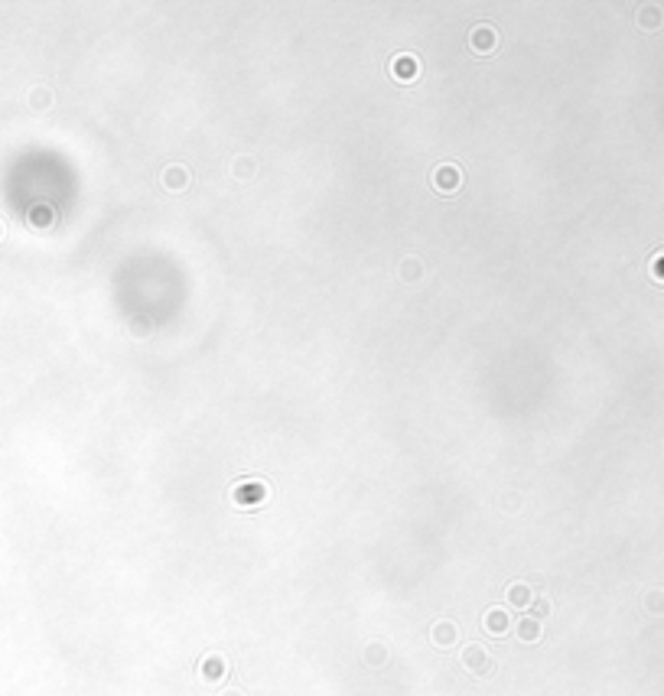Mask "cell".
Listing matches in <instances>:
<instances>
[{"mask_svg": "<svg viewBox=\"0 0 664 696\" xmlns=\"http://www.w3.org/2000/svg\"><path fill=\"white\" fill-rule=\"evenodd\" d=\"M430 182H433V189H439V193H456L460 182H462V170L460 166H453V163H443V166L433 170Z\"/></svg>", "mask_w": 664, "mask_h": 696, "instance_id": "6da1fadb", "label": "cell"}, {"mask_svg": "<svg viewBox=\"0 0 664 696\" xmlns=\"http://www.w3.org/2000/svg\"><path fill=\"white\" fill-rule=\"evenodd\" d=\"M391 75H394L397 82H414V78L420 75V59L414 53H397L394 59H391Z\"/></svg>", "mask_w": 664, "mask_h": 696, "instance_id": "7a4b0ae2", "label": "cell"}, {"mask_svg": "<svg viewBox=\"0 0 664 696\" xmlns=\"http://www.w3.org/2000/svg\"><path fill=\"white\" fill-rule=\"evenodd\" d=\"M469 43L475 53H492L495 46H498V33H495L492 23H475L469 33Z\"/></svg>", "mask_w": 664, "mask_h": 696, "instance_id": "3957f363", "label": "cell"}, {"mask_svg": "<svg viewBox=\"0 0 664 696\" xmlns=\"http://www.w3.org/2000/svg\"><path fill=\"white\" fill-rule=\"evenodd\" d=\"M163 186H166L170 193L186 189V186H189V172H186V166H166V172H163Z\"/></svg>", "mask_w": 664, "mask_h": 696, "instance_id": "277c9868", "label": "cell"}, {"mask_svg": "<svg viewBox=\"0 0 664 696\" xmlns=\"http://www.w3.org/2000/svg\"><path fill=\"white\" fill-rule=\"evenodd\" d=\"M264 498V485L261 482H245L235 488V501L238 504H251V501H261Z\"/></svg>", "mask_w": 664, "mask_h": 696, "instance_id": "5b68a950", "label": "cell"}, {"mask_svg": "<svg viewBox=\"0 0 664 696\" xmlns=\"http://www.w3.org/2000/svg\"><path fill=\"white\" fill-rule=\"evenodd\" d=\"M466 661L472 664V670H475V674H485V670H489V657H485L479 648H466Z\"/></svg>", "mask_w": 664, "mask_h": 696, "instance_id": "8992f818", "label": "cell"}, {"mask_svg": "<svg viewBox=\"0 0 664 696\" xmlns=\"http://www.w3.org/2000/svg\"><path fill=\"white\" fill-rule=\"evenodd\" d=\"M33 225H40V228L53 225V208H49V205H36V208H33Z\"/></svg>", "mask_w": 664, "mask_h": 696, "instance_id": "52a82bcc", "label": "cell"}, {"mask_svg": "<svg viewBox=\"0 0 664 696\" xmlns=\"http://www.w3.org/2000/svg\"><path fill=\"white\" fill-rule=\"evenodd\" d=\"M518 634H521V638H525V641H534L537 634H541V625H537L534 618H525V621H521V625H518Z\"/></svg>", "mask_w": 664, "mask_h": 696, "instance_id": "ba28073f", "label": "cell"}, {"mask_svg": "<svg viewBox=\"0 0 664 696\" xmlns=\"http://www.w3.org/2000/svg\"><path fill=\"white\" fill-rule=\"evenodd\" d=\"M485 628H492V632H505V615L498 609L495 612H489L485 615Z\"/></svg>", "mask_w": 664, "mask_h": 696, "instance_id": "9c48e42d", "label": "cell"}, {"mask_svg": "<svg viewBox=\"0 0 664 696\" xmlns=\"http://www.w3.org/2000/svg\"><path fill=\"white\" fill-rule=\"evenodd\" d=\"M401 277H404V280H417L420 277V264H417V260H404V264H401Z\"/></svg>", "mask_w": 664, "mask_h": 696, "instance_id": "30bf717a", "label": "cell"}, {"mask_svg": "<svg viewBox=\"0 0 664 696\" xmlns=\"http://www.w3.org/2000/svg\"><path fill=\"white\" fill-rule=\"evenodd\" d=\"M508 599H512L514 605H525V602H527V586H521V582H518V586H512V589H508Z\"/></svg>", "mask_w": 664, "mask_h": 696, "instance_id": "8fae6325", "label": "cell"}, {"mask_svg": "<svg viewBox=\"0 0 664 696\" xmlns=\"http://www.w3.org/2000/svg\"><path fill=\"white\" fill-rule=\"evenodd\" d=\"M251 172H254V163L251 160H235V176L238 179H247Z\"/></svg>", "mask_w": 664, "mask_h": 696, "instance_id": "7c38bea8", "label": "cell"}, {"mask_svg": "<svg viewBox=\"0 0 664 696\" xmlns=\"http://www.w3.org/2000/svg\"><path fill=\"white\" fill-rule=\"evenodd\" d=\"M33 95H36V98H33V105H36V107H43V105H49V101H53V95H49V91H43V88H36Z\"/></svg>", "mask_w": 664, "mask_h": 696, "instance_id": "4fadbf2b", "label": "cell"}, {"mask_svg": "<svg viewBox=\"0 0 664 696\" xmlns=\"http://www.w3.org/2000/svg\"><path fill=\"white\" fill-rule=\"evenodd\" d=\"M218 670H222V667H218V657H209V661H205V674L218 677Z\"/></svg>", "mask_w": 664, "mask_h": 696, "instance_id": "5bb4252c", "label": "cell"}, {"mask_svg": "<svg viewBox=\"0 0 664 696\" xmlns=\"http://www.w3.org/2000/svg\"><path fill=\"white\" fill-rule=\"evenodd\" d=\"M652 270H654V277H658V280H664V254L652 264Z\"/></svg>", "mask_w": 664, "mask_h": 696, "instance_id": "9a60e30c", "label": "cell"}]
</instances>
